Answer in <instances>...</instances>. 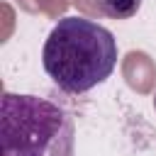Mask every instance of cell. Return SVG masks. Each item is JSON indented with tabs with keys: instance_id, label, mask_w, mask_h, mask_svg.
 I'll list each match as a JSON object with an SVG mask.
<instances>
[{
	"instance_id": "2",
	"label": "cell",
	"mask_w": 156,
	"mask_h": 156,
	"mask_svg": "<svg viewBox=\"0 0 156 156\" xmlns=\"http://www.w3.org/2000/svg\"><path fill=\"white\" fill-rule=\"evenodd\" d=\"M0 156H76L71 115L39 95L2 93Z\"/></svg>"
},
{
	"instance_id": "1",
	"label": "cell",
	"mask_w": 156,
	"mask_h": 156,
	"mask_svg": "<svg viewBox=\"0 0 156 156\" xmlns=\"http://www.w3.org/2000/svg\"><path fill=\"white\" fill-rule=\"evenodd\" d=\"M41 63L63 93H88L105 83L117 66L115 34L88 17H61L49 32Z\"/></svg>"
},
{
	"instance_id": "3",
	"label": "cell",
	"mask_w": 156,
	"mask_h": 156,
	"mask_svg": "<svg viewBox=\"0 0 156 156\" xmlns=\"http://www.w3.org/2000/svg\"><path fill=\"white\" fill-rule=\"evenodd\" d=\"M98 12L110 20H129L139 12L141 0H93Z\"/></svg>"
},
{
	"instance_id": "4",
	"label": "cell",
	"mask_w": 156,
	"mask_h": 156,
	"mask_svg": "<svg viewBox=\"0 0 156 156\" xmlns=\"http://www.w3.org/2000/svg\"><path fill=\"white\" fill-rule=\"evenodd\" d=\"M154 110H156V93H154Z\"/></svg>"
}]
</instances>
